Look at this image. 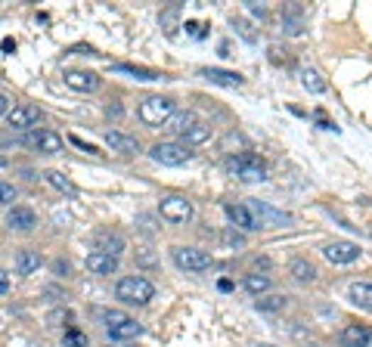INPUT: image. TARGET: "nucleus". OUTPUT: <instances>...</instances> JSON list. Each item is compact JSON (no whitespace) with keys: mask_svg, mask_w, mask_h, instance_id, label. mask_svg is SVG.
<instances>
[{"mask_svg":"<svg viewBox=\"0 0 372 347\" xmlns=\"http://www.w3.org/2000/svg\"><path fill=\"white\" fill-rule=\"evenodd\" d=\"M174 112H177V109H174V103L168 97H149V99H143L140 109H137L140 121L149 124V128H165L168 118H171Z\"/></svg>","mask_w":372,"mask_h":347,"instance_id":"3","label":"nucleus"},{"mask_svg":"<svg viewBox=\"0 0 372 347\" xmlns=\"http://www.w3.org/2000/svg\"><path fill=\"white\" fill-rule=\"evenodd\" d=\"M224 214L233 220L239 230H261L258 226V220H255V214L248 211V205H233V202H226L224 205Z\"/></svg>","mask_w":372,"mask_h":347,"instance_id":"13","label":"nucleus"},{"mask_svg":"<svg viewBox=\"0 0 372 347\" xmlns=\"http://www.w3.org/2000/svg\"><path fill=\"white\" fill-rule=\"evenodd\" d=\"M44 264V260H40V255L38 251H19V255H16V273L19 276H31V273H38V267Z\"/></svg>","mask_w":372,"mask_h":347,"instance_id":"20","label":"nucleus"},{"mask_svg":"<svg viewBox=\"0 0 372 347\" xmlns=\"http://www.w3.org/2000/svg\"><path fill=\"white\" fill-rule=\"evenodd\" d=\"M106 332H109V338L112 341H133V338H140L143 335V326L137 323V319H121V323H115V326H106Z\"/></svg>","mask_w":372,"mask_h":347,"instance_id":"14","label":"nucleus"},{"mask_svg":"<svg viewBox=\"0 0 372 347\" xmlns=\"http://www.w3.org/2000/svg\"><path fill=\"white\" fill-rule=\"evenodd\" d=\"M10 273H6V270H0V294H6V292H10Z\"/></svg>","mask_w":372,"mask_h":347,"instance_id":"36","label":"nucleus"},{"mask_svg":"<svg viewBox=\"0 0 372 347\" xmlns=\"http://www.w3.org/2000/svg\"><path fill=\"white\" fill-rule=\"evenodd\" d=\"M226 171L233 177H239L242 183H261L267 180V165L264 158L255 155V152H236V155L226 158Z\"/></svg>","mask_w":372,"mask_h":347,"instance_id":"1","label":"nucleus"},{"mask_svg":"<svg viewBox=\"0 0 372 347\" xmlns=\"http://www.w3.org/2000/svg\"><path fill=\"white\" fill-rule=\"evenodd\" d=\"M348 298L351 304H357V307H372V282H351L348 285Z\"/></svg>","mask_w":372,"mask_h":347,"instance_id":"21","label":"nucleus"},{"mask_svg":"<svg viewBox=\"0 0 372 347\" xmlns=\"http://www.w3.org/2000/svg\"><path fill=\"white\" fill-rule=\"evenodd\" d=\"M87 270L97 276H112L118 270V258L112 255H103V251H93V255L87 258Z\"/></svg>","mask_w":372,"mask_h":347,"instance_id":"18","label":"nucleus"},{"mask_svg":"<svg viewBox=\"0 0 372 347\" xmlns=\"http://www.w3.org/2000/svg\"><path fill=\"white\" fill-rule=\"evenodd\" d=\"M69 143H72V146H78L81 152H97V146H90V143H84L81 137H75V133H72V137H69Z\"/></svg>","mask_w":372,"mask_h":347,"instance_id":"34","label":"nucleus"},{"mask_svg":"<svg viewBox=\"0 0 372 347\" xmlns=\"http://www.w3.org/2000/svg\"><path fill=\"white\" fill-rule=\"evenodd\" d=\"M245 205H248V211L255 214L258 226H283V224H292V217H289V214H283V211L270 208V205H264V202H258V199L245 202Z\"/></svg>","mask_w":372,"mask_h":347,"instance_id":"8","label":"nucleus"},{"mask_svg":"<svg viewBox=\"0 0 372 347\" xmlns=\"http://www.w3.org/2000/svg\"><path fill=\"white\" fill-rule=\"evenodd\" d=\"M289 270H292V276L298 279V282H304V285L314 282V279H317V270L310 267L307 260H292V267H289Z\"/></svg>","mask_w":372,"mask_h":347,"instance_id":"28","label":"nucleus"},{"mask_svg":"<svg viewBox=\"0 0 372 347\" xmlns=\"http://www.w3.org/2000/svg\"><path fill=\"white\" fill-rule=\"evenodd\" d=\"M344 347H372V326H348L341 332Z\"/></svg>","mask_w":372,"mask_h":347,"instance_id":"16","label":"nucleus"},{"mask_svg":"<svg viewBox=\"0 0 372 347\" xmlns=\"http://www.w3.org/2000/svg\"><path fill=\"white\" fill-rule=\"evenodd\" d=\"M53 270H56L59 276H62V273H69V264H65V260H56V264H53Z\"/></svg>","mask_w":372,"mask_h":347,"instance_id":"38","label":"nucleus"},{"mask_svg":"<svg viewBox=\"0 0 372 347\" xmlns=\"http://www.w3.org/2000/svg\"><path fill=\"white\" fill-rule=\"evenodd\" d=\"M199 75L205 81L217 84V87H239V84H242V75L239 72H226V69H202Z\"/></svg>","mask_w":372,"mask_h":347,"instance_id":"17","label":"nucleus"},{"mask_svg":"<svg viewBox=\"0 0 372 347\" xmlns=\"http://www.w3.org/2000/svg\"><path fill=\"white\" fill-rule=\"evenodd\" d=\"M301 84H304V90H310V93H326L329 84L319 78V72L314 69H301Z\"/></svg>","mask_w":372,"mask_h":347,"instance_id":"25","label":"nucleus"},{"mask_svg":"<svg viewBox=\"0 0 372 347\" xmlns=\"http://www.w3.org/2000/svg\"><path fill=\"white\" fill-rule=\"evenodd\" d=\"M323 258L329 260V264H354V260L360 258V245L357 242H344V239L329 242L323 248Z\"/></svg>","mask_w":372,"mask_h":347,"instance_id":"7","label":"nucleus"},{"mask_svg":"<svg viewBox=\"0 0 372 347\" xmlns=\"http://www.w3.org/2000/svg\"><path fill=\"white\" fill-rule=\"evenodd\" d=\"M183 28H186V31H190V35H192V38H205V25H202V22H186V25H183Z\"/></svg>","mask_w":372,"mask_h":347,"instance_id":"32","label":"nucleus"},{"mask_svg":"<svg viewBox=\"0 0 372 347\" xmlns=\"http://www.w3.org/2000/svg\"><path fill=\"white\" fill-rule=\"evenodd\" d=\"M106 146H112V152H121V155H137L140 152V143L133 137H128V133H121V131H109Z\"/></svg>","mask_w":372,"mask_h":347,"instance_id":"15","label":"nucleus"},{"mask_svg":"<svg viewBox=\"0 0 372 347\" xmlns=\"http://www.w3.org/2000/svg\"><path fill=\"white\" fill-rule=\"evenodd\" d=\"M6 226L10 230H19V233H28V230H35L38 226V214L31 208H13L10 214H6Z\"/></svg>","mask_w":372,"mask_h":347,"instance_id":"12","label":"nucleus"},{"mask_svg":"<svg viewBox=\"0 0 372 347\" xmlns=\"http://www.w3.org/2000/svg\"><path fill=\"white\" fill-rule=\"evenodd\" d=\"M224 242H226V245H236V248H242V245H245V236H239V233H226Z\"/></svg>","mask_w":372,"mask_h":347,"instance_id":"35","label":"nucleus"},{"mask_svg":"<svg viewBox=\"0 0 372 347\" xmlns=\"http://www.w3.org/2000/svg\"><path fill=\"white\" fill-rule=\"evenodd\" d=\"M248 10L255 13V16H261V19H264V16H267V10H264V6H261V4H248Z\"/></svg>","mask_w":372,"mask_h":347,"instance_id":"37","label":"nucleus"},{"mask_svg":"<svg viewBox=\"0 0 372 347\" xmlns=\"http://www.w3.org/2000/svg\"><path fill=\"white\" fill-rule=\"evenodd\" d=\"M158 214L165 220H171V224H186V220L192 217V202L186 196H168V199H162V205H158Z\"/></svg>","mask_w":372,"mask_h":347,"instance_id":"6","label":"nucleus"},{"mask_svg":"<svg viewBox=\"0 0 372 347\" xmlns=\"http://www.w3.org/2000/svg\"><path fill=\"white\" fill-rule=\"evenodd\" d=\"M242 285H245V292H251V294H264V292L270 289V276H264V273H248Z\"/></svg>","mask_w":372,"mask_h":347,"instance_id":"27","label":"nucleus"},{"mask_svg":"<svg viewBox=\"0 0 372 347\" xmlns=\"http://www.w3.org/2000/svg\"><path fill=\"white\" fill-rule=\"evenodd\" d=\"M25 143H28L31 149H38V152H44V155H56V152H62V137L53 131H31L28 137H25Z\"/></svg>","mask_w":372,"mask_h":347,"instance_id":"9","label":"nucleus"},{"mask_svg":"<svg viewBox=\"0 0 372 347\" xmlns=\"http://www.w3.org/2000/svg\"><path fill=\"white\" fill-rule=\"evenodd\" d=\"M93 245H97V251H103V255H112V258H118V255L124 251V239H121L118 233H97Z\"/></svg>","mask_w":372,"mask_h":347,"instance_id":"19","label":"nucleus"},{"mask_svg":"<svg viewBox=\"0 0 372 347\" xmlns=\"http://www.w3.org/2000/svg\"><path fill=\"white\" fill-rule=\"evenodd\" d=\"M208 137H211L208 124H196V128H190L186 133H180V143H183V146H199V143H205Z\"/></svg>","mask_w":372,"mask_h":347,"instance_id":"24","label":"nucleus"},{"mask_svg":"<svg viewBox=\"0 0 372 347\" xmlns=\"http://www.w3.org/2000/svg\"><path fill=\"white\" fill-rule=\"evenodd\" d=\"M285 294H261V301H258V310H264V313H276V310H283L285 307Z\"/></svg>","mask_w":372,"mask_h":347,"instance_id":"29","label":"nucleus"},{"mask_svg":"<svg viewBox=\"0 0 372 347\" xmlns=\"http://www.w3.org/2000/svg\"><path fill=\"white\" fill-rule=\"evenodd\" d=\"M16 186L13 183H0V205H10V202H16Z\"/></svg>","mask_w":372,"mask_h":347,"instance_id":"31","label":"nucleus"},{"mask_svg":"<svg viewBox=\"0 0 372 347\" xmlns=\"http://www.w3.org/2000/svg\"><path fill=\"white\" fill-rule=\"evenodd\" d=\"M0 115H10V103H6L4 93H0Z\"/></svg>","mask_w":372,"mask_h":347,"instance_id":"39","label":"nucleus"},{"mask_svg":"<svg viewBox=\"0 0 372 347\" xmlns=\"http://www.w3.org/2000/svg\"><path fill=\"white\" fill-rule=\"evenodd\" d=\"M171 260L180 270H186V273H205V270H211V255L202 248H190V245H174L171 248Z\"/></svg>","mask_w":372,"mask_h":347,"instance_id":"4","label":"nucleus"},{"mask_svg":"<svg viewBox=\"0 0 372 347\" xmlns=\"http://www.w3.org/2000/svg\"><path fill=\"white\" fill-rule=\"evenodd\" d=\"M236 28H239V35L248 40V44H255V31L248 28V22H236Z\"/></svg>","mask_w":372,"mask_h":347,"instance_id":"33","label":"nucleus"},{"mask_svg":"<svg viewBox=\"0 0 372 347\" xmlns=\"http://www.w3.org/2000/svg\"><path fill=\"white\" fill-rule=\"evenodd\" d=\"M44 177H47V183H50V186H56L59 192H65V196H78V186H75L65 174H59V171H47Z\"/></svg>","mask_w":372,"mask_h":347,"instance_id":"23","label":"nucleus"},{"mask_svg":"<svg viewBox=\"0 0 372 347\" xmlns=\"http://www.w3.org/2000/svg\"><path fill=\"white\" fill-rule=\"evenodd\" d=\"M112 72L133 75V78H140V81H158V72H152V69H140V65H124V62H118V65H112Z\"/></svg>","mask_w":372,"mask_h":347,"instance_id":"26","label":"nucleus"},{"mask_svg":"<svg viewBox=\"0 0 372 347\" xmlns=\"http://www.w3.org/2000/svg\"><path fill=\"white\" fill-rule=\"evenodd\" d=\"M196 115L192 112H174L171 118H168V124H165V131H171V133H186L190 128H196Z\"/></svg>","mask_w":372,"mask_h":347,"instance_id":"22","label":"nucleus"},{"mask_svg":"<svg viewBox=\"0 0 372 347\" xmlns=\"http://www.w3.org/2000/svg\"><path fill=\"white\" fill-rule=\"evenodd\" d=\"M149 155L155 158L158 165L177 167V165H186V162H190L192 152H190V146H183V143H155Z\"/></svg>","mask_w":372,"mask_h":347,"instance_id":"5","label":"nucleus"},{"mask_svg":"<svg viewBox=\"0 0 372 347\" xmlns=\"http://www.w3.org/2000/svg\"><path fill=\"white\" fill-rule=\"evenodd\" d=\"M6 118H10V128H16V131H31V128H38V121L44 118V112H40L38 106L22 103V106H16Z\"/></svg>","mask_w":372,"mask_h":347,"instance_id":"10","label":"nucleus"},{"mask_svg":"<svg viewBox=\"0 0 372 347\" xmlns=\"http://www.w3.org/2000/svg\"><path fill=\"white\" fill-rule=\"evenodd\" d=\"M62 81L69 84L72 90H78V93H93L99 87V78L93 72H81V69H69L62 75Z\"/></svg>","mask_w":372,"mask_h":347,"instance_id":"11","label":"nucleus"},{"mask_svg":"<svg viewBox=\"0 0 372 347\" xmlns=\"http://www.w3.org/2000/svg\"><path fill=\"white\" fill-rule=\"evenodd\" d=\"M62 344L65 347H87V335H81L78 329H69V332L62 335Z\"/></svg>","mask_w":372,"mask_h":347,"instance_id":"30","label":"nucleus"},{"mask_svg":"<svg viewBox=\"0 0 372 347\" xmlns=\"http://www.w3.org/2000/svg\"><path fill=\"white\" fill-rule=\"evenodd\" d=\"M115 298L131 304V307H143V304H149L155 298V285H152L146 276H124V279H118V285H115Z\"/></svg>","mask_w":372,"mask_h":347,"instance_id":"2","label":"nucleus"},{"mask_svg":"<svg viewBox=\"0 0 372 347\" xmlns=\"http://www.w3.org/2000/svg\"><path fill=\"white\" fill-rule=\"evenodd\" d=\"M115 347H131V344H115Z\"/></svg>","mask_w":372,"mask_h":347,"instance_id":"40","label":"nucleus"}]
</instances>
